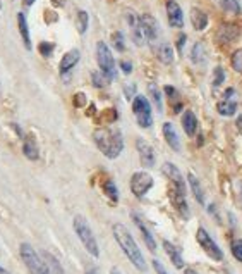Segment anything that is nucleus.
I'll return each instance as SVG.
<instances>
[{
	"label": "nucleus",
	"mask_w": 242,
	"mask_h": 274,
	"mask_svg": "<svg viewBox=\"0 0 242 274\" xmlns=\"http://www.w3.org/2000/svg\"><path fill=\"white\" fill-rule=\"evenodd\" d=\"M112 231H113L115 242L118 243V247L122 248V252L126 253V257L131 261L132 266L145 272L148 269L146 261H145V257H143V252L139 250V247H137L136 240L132 238V234L129 233V229H127L124 224L117 223V224H113Z\"/></svg>",
	"instance_id": "1"
},
{
	"label": "nucleus",
	"mask_w": 242,
	"mask_h": 274,
	"mask_svg": "<svg viewBox=\"0 0 242 274\" xmlns=\"http://www.w3.org/2000/svg\"><path fill=\"white\" fill-rule=\"evenodd\" d=\"M93 140L107 159H117L124 150V138L117 128H98L93 133Z\"/></svg>",
	"instance_id": "2"
},
{
	"label": "nucleus",
	"mask_w": 242,
	"mask_h": 274,
	"mask_svg": "<svg viewBox=\"0 0 242 274\" xmlns=\"http://www.w3.org/2000/svg\"><path fill=\"white\" fill-rule=\"evenodd\" d=\"M72 228L76 231L79 242L83 243V247L86 248L88 253L93 257H100V247H98V242L95 238V233H93L91 226L88 224V221L83 216H76L72 219Z\"/></svg>",
	"instance_id": "3"
},
{
	"label": "nucleus",
	"mask_w": 242,
	"mask_h": 274,
	"mask_svg": "<svg viewBox=\"0 0 242 274\" xmlns=\"http://www.w3.org/2000/svg\"><path fill=\"white\" fill-rule=\"evenodd\" d=\"M19 255H21L29 274H50V269H48L43 255H39L29 243H21L19 245Z\"/></svg>",
	"instance_id": "4"
},
{
	"label": "nucleus",
	"mask_w": 242,
	"mask_h": 274,
	"mask_svg": "<svg viewBox=\"0 0 242 274\" xmlns=\"http://www.w3.org/2000/svg\"><path fill=\"white\" fill-rule=\"evenodd\" d=\"M96 61L100 66V71L103 76L107 78V81L110 83L117 78V67H115V59L112 56V50L108 48L105 42L96 43Z\"/></svg>",
	"instance_id": "5"
},
{
	"label": "nucleus",
	"mask_w": 242,
	"mask_h": 274,
	"mask_svg": "<svg viewBox=\"0 0 242 274\" xmlns=\"http://www.w3.org/2000/svg\"><path fill=\"white\" fill-rule=\"evenodd\" d=\"M132 112L136 116V121L141 128H151L153 124V116H151V105L150 100L143 95H136L134 100H132Z\"/></svg>",
	"instance_id": "6"
},
{
	"label": "nucleus",
	"mask_w": 242,
	"mask_h": 274,
	"mask_svg": "<svg viewBox=\"0 0 242 274\" xmlns=\"http://www.w3.org/2000/svg\"><path fill=\"white\" fill-rule=\"evenodd\" d=\"M196 238H197V243L201 245V248L205 250L206 255L211 257V259H213V261H216V262L224 261V252H221V248L216 245L215 240L210 236V233L206 231L205 228H197Z\"/></svg>",
	"instance_id": "7"
},
{
	"label": "nucleus",
	"mask_w": 242,
	"mask_h": 274,
	"mask_svg": "<svg viewBox=\"0 0 242 274\" xmlns=\"http://www.w3.org/2000/svg\"><path fill=\"white\" fill-rule=\"evenodd\" d=\"M153 185H155V181H153V176L150 173L137 171L131 178V192L134 193V197L143 198L153 188Z\"/></svg>",
	"instance_id": "8"
},
{
	"label": "nucleus",
	"mask_w": 242,
	"mask_h": 274,
	"mask_svg": "<svg viewBox=\"0 0 242 274\" xmlns=\"http://www.w3.org/2000/svg\"><path fill=\"white\" fill-rule=\"evenodd\" d=\"M170 198H172V204H174L175 210L182 216V219H189L191 210H189V205H187V200H186V190H180V188H177L172 185L170 187Z\"/></svg>",
	"instance_id": "9"
},
{
	"label": "nucleus",
	"mask_w": 242,
	"mask_h": 274,
	"mask_svg": "<svg viewBox=\"0 0 242 274\" xmlns=\"http://www.w3.org/2000/svg\"><path fill=\"white\" fill-rule=\"evenodd\" d=\"M240 35V29L237 24H232V23H224L220 24V28L216 29V42L221 43V45H229V43L235 42L237 38Z\"/></svg>",
	"instance_id": "10"
},
{
	"label": "nucleus",
	"mask_w": 242,
	"mask_h": 274,
	"mask_svg": "<svg viewBox=\"0 0 242 274\" xmlns=\"http://www.w3.org/2000/svg\"><path fill=\"white\" fill-rule=\"evenodd\" d=\"M136 149H137V154H139V160H141L143 168H153L156 162V155H155L153 147L148 143L146 140L137 138L136 140Z\"/></svg>",
	"instance_id": "11"
},
{
	"label": "nucleus",
	"mask_w": 242,
	"mask_h": 274,
	"mask_svg": "<svg viewBox=\"0 0 242 274\" xmlns=\"http://www.w3.org/2000/svg\"><path fill=\"white\" fill-rule=\"evenodd\" d=\"M141 28L143 33H145L146 42H156L158 36H160V26H158V21L151 14H143L141 16Z\"/></svg>",
	"instance_id": "12"
},
{
	"label": "nucleus",
	"mask_w": 242,
	"mask_h": 274,
	"mask_svg": "<svg viewBox=\"0 0 242 274\" xmlns=\"http://www.w3.org/2000/svg\"><path fill=\"white\" fill-rule=\"evenodd\" d=\"M127 24H129V28H131L132 42L139 47L145 45L146 38H145V33H143V28H141V17L136 16L134 12H127Z\"/></svg>",
	"instance_id": "13"
},
{
	"label": "nucleus",
	"mask_w": 242,
	"mask_h": 274,
	"mask_svg": "<svg viewBox=\"0 0 242 274\" xmlns=\"http://www.w3.org/2000/svg\"><path fill=\"white\" fill-rule=\"evenodd\" d=\"M167 17H169V24L172 28H182L184 26V12L175 0H167Z\"/></svg>",
	"instance_id": "14"
},
{
	"label": "nucleus",
	"mask_w": 242,
	"mask_h": 274,
	"mask_svg": "<svg viewBox=\"0 0 242 274\" xmlns=\"http://www.w3.org/2000/svg\"><path fill=\"white\" fill-rule=\"evenodd\" d=\"M131 217H132V221H134V224L137 226V229H139V233H141L143 240H145L146 247L150 248L151 252H156V242H155V238H153L151 231H150V229H148L146 223L143 221L139 214H136V212H132V214H131Z\"/></svg>",
	"instance_id": "15"
},
{
	"label": "nucleus",
	"mask_w": 242,
	"mask_h": 274,
	"mask_svg": "<svg viewBox=\"0 0 242 274\" xmlns=\"http://www.w3.org/2000/svg\"><path fill=\"white\" fill-rule=\"evenodd\" d=\"M79 59H81V52L77 50V48H72V50H69L67 53H64V57L60 59V66H58V71H60V75H67V72H71L74 67L77 66Z\"/></svg>",
	"instance_id": "16"
},
{
	"label": "nucleus",
	"mask_w": 242,
	"mask_h": 274,
	"mask_svg": "<svg viewBox=\"0 0 242 274\" xmlns=\"http://www.w3.org/2000/svg\"><path fill=\"white\" fill-rule=\"evenodd\" d=\"M162 173H164L167 178L170 179V183L174 185V187L180 188V190H186V183H184V178H182L180 171L177 169V166H174L172 162H165L164 168H162Z\"/></svg>",
	"instance_id": "17"
},
{
	"label": "nucleus",
	"mask_w": 242,
	"mask_h": 274,
	"mask_svg": "<svg viewBox=\"0 0 242 274\" xmlns=\"http://www.w3.org/2000/svg\"><path fill=\"white\" fill-rule=\"evenodd\" d=\"M162 245H164V250L167 252V255H169V259L172 261V264H174L175 269L184 267V259H182L180 250L174 245V243H170L169 240H164V243H162Z\"/></svg>",
	"instance_id": "18"
},
{
	"label": "nucleus",
	"mask_w": 242,
	"mask_h": 274,
	"mask_svg": "<svg viewBox=\"0 0 242 274\" xmlns=\"http://www.w3.org/2000/svg\"><path fill=\"white\" fill-rule=\"evenodd\" d=\"M162 130H164V138H165L167 143H169L170 149L179 152L180 150V141H179V135H177L174 124H172V123H164Z\"/></svg>",
	"instance_id": "19"
},
{
	"label": "nucleus",
	"mask_w": 242,
	"mask_h": 274,
	"mask_svg": "<svg viewBox=\"0 0 242 274\" xmlns=\"http://www.w3.org/2000/svg\"><path fill=\"white\" fill-rule=\"evenodd\" d=\"M23 154L26 155V159L29 160H38L39 157V149L36 145V140H34V136H26L24 138V143H23Z\"/></svg>",
	"instance_id": "20"
},
{
	"label": "nucleus",
	"mask_w": 242,
	"mask_h": 274,
	"mask_svg": "<svg viewBox=\"0 0 242 274\" xmlns=\"http://www.w3.org/2000/svg\"><path fill=\"white\" fill-rule=\"evenodd\" d=\"M17 28H19V35L23 38V43L26 47V50H31V36H29V26L26 21V16L23 12L17 14Z\"/></svg>",
	"instance_id": "21"
},
{
	"label": "nucleus",
	"mask_w": 242,
	"mask_h": 274,
	"mask_svg": "<svg viewBox=\"0 0 242 274\" xmlns=\"http://www.w3.org/2000/svg\"><path fill=\"white\" fill-rule=\"evenodd\" d=\"M182 128L187 136H194L197 131V117L192 111H186L182 116Z\"/></svg>",
	"instance_id": "22"
},
{
	"label": "nucleus",
	"mask_w": 242,
	"mask_h": 274,
	"mask_svg": "<svg viewBox=\"0 0 242 274\" xmlns=\"http://www.w3.org/2000/svg\"><path fill=\"white\" fill-rule=\"evenodd\" d=\"M187 181H189V185H191V192H192V195H194L196 202L205 205V192H203V187H201L199 179L196 178V174L189 171V174H187Z\"/></svg>",
	"instance_id": "23"
},
{
	"label": "nucleus",
	"mask_w": 242,
	"mask_h": 274,
	"mask_svg": "<svg viewBox=\"0 0 242 274\" xmlns=\"http://www.w3.org/2000/svg\"><path fill=\"white\" fill-rule=\"evenodd\" d=\"M191 23L194 26L196 31H203V29L208 26V16L201 11V9H191Z\"/></svg>",
	"instance_id": "24"
},
{
	"label": "nucleus",
	"mask_w": 242,
	"mask_h": 274,
	"mask_svg": "<svg viewBox=\"0 0 242 274\" xmlns=\"http://www.w3.org/2000/svg\"><path fill=\"white\" fill-rule=\"evenodd\" d=\"M191 61L194 62V64H197V66H201V64H205V62H206V48H205L203 42H196L194 45H192Z\"/></svg>",
	"instance_id": "25"
},
{
	"label": "nucleus",
	"mask_w": 242,
	"mask_h": 274,
	"mask_svg": "<svg viewBox=\"0 0 242 274\" xmlns=\"http://www.w3.org/2000/svg\"><path fill=\"white\" fill-rule=\"evenodd\" d=\"M156 57L160 59V62H164V64H172V62H174V50H172V47L169 43H162V45H158L156 48Z\"/></svg>",
	"instance_id": "26"
},
{
	"label": "nucleus",
	"mask_w": 242,
	"mask_h": 274,
	"mask_svg": "<svg viewBox=\"0 0 242 274\" xmlns=\"http://www.w3.org/2000/svg\"><path fill=\"white\" fill-rule=\"evenodd\" d=\"M43 259H45L48 269H50V274H66L62 264L58 262V259L55 255H52L50 252H43Z\"/></svg>",
	"instance_id": "27"
},
{
	"label": "nucleus",
	"mask_w": 242,
	"mask_h": 274,
	"mask_svg": "<svg viewBox=\"0 0 242 274\" xmlns=\"http://www.w3.org/2000/svg\"><path fill=\"white\" fill-rule=\"evenodd\" d=\"M216 109H218V112L221 116L229 117V116H234L237 112V102L234 100H221L218 105H216Z\"/></svg>",
	"instance_id": "28"
},
{
	"label": "nucleus",
	"mask_w": 242,
	"mask_h": 274,
	"mask_svg": "<svg viewBox=\"0 0 242 274\" xmlns=\"http://www.w3.org/2000/svg\"><path fill=\"white\" fill-rule=\"evenodd\" d=\"M103 192L107 193V197L110 198L112 202H118V190L112 179H107L105 183H103Z\"/></svg>",
	"instance_id": "29"
},
{
	"label": "nucleus",
	"mask_w": 242,
	"mask_h": 274,
	"mask_svg": "<svg viewBox=\"0 0 242 274\" xmlns=\"http://www.w3.org/2000/svg\"><path fill=\"white\" fill-rule=\"evenodd\" d=\"M220 6L229 14H240V2L239 0H220Z\"/></svg>",
	"instance_id": "30"
},
{
	"label": "nucleus",
	"mask_w": 242,
	"mask_h": 274,
	"mask_svg": "<svg viewBox=\"0 0 242 274\" xmlns=\"http://www.w3.org/2000/svg\"><path fill=\"white\" fill-rule=\"evenodd\" d=\"M77 31L81 33V35H85L86 29H88V24H90V16H88L86 11H79L77 12Z\"/></svg>",
	"instance_id": "31"
},
{
	"label": "nucleus",
	"mask_w": 242,
	"mask_h": 274,
	"mask_svg": "<svg viewBox=\"0 0 242 274\" xmlns=\"http://www.w3.org/2000/svg\"><path fill=\"white\" fill-rule=\"evenodd\" d=\"M150 97L153 99V102H155L156 109L160 112L164 111V104H162V94H160V90H158L155 85H150Z\"/></svg>",
	"instance_id": "32"
},
{
	"label": "nucleus",
	"mask_w": 242,
	"mask_h": 274,
	"mask_svg": "<svg viewBox=\"0 0 242 274\" xmlns=\"http://www.w3.org/2000/svg\"><path fill=\"white\" fill-rule=\"evenodd\" d=\"M112 43H113V47H115V50H118V52H124V50H126L124 35H122L120 31H115V33L112 35Z\"/></svg>",
	"instance_id": "33"
},
{
	"label": "nucleus",
	"mask_w": 242,
	"mask_h": 274,
	"mask_svg": "<svg viewBox=\"0 0 242 274\" xmlns=\"http://www.w3.org/2000/svg\"><path fill=\"white\" fill-rule=\"evenodd\" d=\"M230 62H232V67L242 75V48H239V50H235L234 53H232Z\"/></svg>",
	"instance_id": "34"
},
{
	"label": "nucleus",
	"mask_w": 242,
	"mask_h": 274,
	"mask_svg": "<svg viewBox=\"0 0 242 274\" xmlns=\"http://www.w3.org/2000/svg\"><path fill=\"white\" fill-rule=\"evenodd\" d=\"M225 81V71H224V67H215V71H213V86L215 88H218L221 86V83Z\"/></svg>",
	"instance_id": "35"
},
{
	"label": "nucleus",
	"mask_w": 242,
	"mask_h": 274,
	"mask_svg": "<svg viewBox=\"0 0 242 274\" xmlns=\"http://www.w3.org/2000/svg\"><path fill=\"white\" fill-rule=\"evenodd\" d=\"M230 248H232V255L239 262H242V240H234L230 243Z\"/></svg>",
	"instance_id": "36"
},
{
	"label": "nucleus",
	"mask_w": 242,
	"mask_h": 274,
	"mask_svg": "<svg viewBox=\"0 0 242 274\" xmlns=\"http://www.w3.org/2000/svg\"><path fill=\"white\" fill-rule=\"evenodd\" d=\"M53 48H55V45H53V43H50V42H42L38 45V50H39V53H42L43 57H50L52 52H53Z\"/></svg>",
	"instance_id": "37"
},
{
	"label": "nucleus",
	"mask_w": 242,
	"mask_h": 274,
	"mask_svg": "<svg viewBox=\"0 0 242 274\" xmlns=\"http://www.w3.org/2000/svg\"><path fill=\"white\" fill-rule=\"evenodd\" d=\"M91 81H93V85H95L96 88H103V86H105V83H108L107 78L103 76V72H96V71L91 72Z\"/></svg>",
	"instance_id": "38"
},
{
	"label": "nucleus",
	"mask_w": 242,
	"mask_h": 274,
	"mask_svg": "<svg viewBox=\"0 0 242 274\" xmlns=\"http://www.w3.org/2000/svg\"><path fill=\"white\" fill-rule=\"evenodd\" d=\"M74 100H76V102H74V105H76V107H83V105L86 104V95L85 94H77L76 97H74Z\"/></svg>",
	"instance_id": "39"
},
{
	"label": "nucleus",
	"mask_w": 242,
	"mask_h": 274,
	"mask_svg": "<svg viewBox=\"0 0 242 274\" xmlns=\"http://www.w3.org/2000/svg\"><path fill=\"white\" fill-rule=\"evenodd\" d=\"M153 267H155L156 274H169V272H167V269L162 266L160 261H153Z\"/></svg>",
	"instance_id": "40"
},
{
	"label": "nucleus",
	"mask_w": 242,
	"mask_h": 274,
	"mask_svg": "<svg viewBox=\"0 0 242 274\" xmlns=\"http://www.w3.org/2000/svg\"><path fill=\"white\" fill-rule=\"evenodd\" d=\"M134 92H136V85H127L126 86V97L129 100H134Z\"/></svg>",
	"instance_id": "41"
},
{
	"label": "nucleus",
	"mask_w": 242,
	"mask_h": 274,
	"mask_svg": "<svg viewBox=\"0 0 242 274\" xmlns=\"http://www.w3.org/2000/svg\"><path fill=\"white\" fill-rule=\"evenodd\" d=\"M120 69L126 72V75H129V72L132 71V64L131 62H127V61H122L120 62Z\"/></svg>",
	"instance_id": "42"
},
{
	"label": "nucleus",
	"mask_w": 242,
	"mask_h": 274,
	"mask_svg": "<svg viewBox=\"0 0 242 274\" xmlns=\"http://www.w3.org/2000/svg\"><path fill=\"white\" fill-rule=\"evenodd\" d=\"M184 42H186V35H180L179 36V42H177V50L182 52V47H184Z\"/></svg>",
	"instance_id": "43"
},
{
	"label": "nucleus",
	"mask_w": 242,
	"mask_h": 274,
	"mask_svg": "<svg viewBox=\"0 0 242 274\" xmlns=\"http://www.w3.org/2000/svg\"><path fill=\"white\" fill-rule=\"evenodd\" d=\"M234 94H235V90H234V88H229V90L225 92V97H224V99H225V100H230V97L234 95Z\"/></svg>",
	"instance_id": "44"
},
{
	"label": "nucleus",
	"mask_w": 242,
	"mask_h": 274,
	"mask_svg": "<svg viewBox=\"0 0 242 274\" xmlns=\"http://www.w3.org/2000/svg\"><path fill=\"white\" fill-rule=\"evenodd\" d=\"M53 2V6H57V7H62L64 4H66V0H52Z\"/></svg>",
	"instance_id": "45"
},
{
	"label": "nucleus",
	"mask_w": 242,
	"mask_h": 274,
	"mask_svg": "<svg viewBox=\"0 0 242 274\" xmlns=\"http://www.w3.org/2000/svg\"><path fill=\"white\" fill-rule=\"evenodd\" d=\"M34 2H36V0H23V4H24L26 7H31Z\"/></svg>",
	"instance_id": "46"
},
{
	"label": "nucleus",
	"mask_w": 242,
	"mask_h": 274,
	"mask_svg": "<svg viewBox=\"0 0 242 274\" xmlns=\"http://www.w3.org/2000/svg\"><path fill=\"white\" fill-rule=\"evenodd\" d=\"M184 274H197V272L194 271V269H191V267H187V269H186V271H184Z\"/></svg>",
	"instance_id": "47"
},
{
	"label": "nucleus",
	"mask_w": 242,
	"mask_h": 274,
	"mask_svg": "<svg viewBox=\"0 0 242 274\" xmlns=\"http://www.w3.org/2000/svg\"><path fill=\"white\" fill-rule=\"evenodd\" d=\"M0 274H11V272H9L7 269H4L2 266H0Z\"/></svg>",
	"instance_id": "48"
},
{
	"label": "nucleus",
	"mask_w": 242,
	"mask_h": 274,
	"mask_svg": "<svg viewBox=\"0 0 242 274\" xmlns=\"http://www.w3.org/2000/svg\"><path fill=\"white\" fill-rule=\"evenodd\" d=\"M110 274H122V272H120V271H117V269H112Z\"/></svg>",
	"instance_id": "49"
},
{
	"label": "nucleus",
	"mask_w": 242,
	"mask_h": 274,
	"mask_svg": "<svg viewBox=\"0 0 242 274\" xmlns=\"http://www.w3.org/2000/svg\"><path fill=\"white\" fill-rule=\"evenodd\" d=\"M86 274H98L95 269H90V271H86Z\"/></svg>",
	"instance_id": "50"
},
{
	"label": "nucleus",
	"mask_w": 242,
	"mask_h": 274,
	"mask_svg": "<svg viewBox=\"0 0 242 274\" xmlns=\"http://www.w3.org/2000/svg\"><path fill=\"white\" fill-rule=\"evenodd\" d=\"M0 11H2V0H0Z\"/></svg>",
	"instance_id": "51"
}]
</instances>
